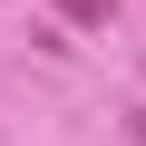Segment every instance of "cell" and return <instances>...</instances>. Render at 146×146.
Instances as JSON below:
<instances>
[{
    "mask_svg": "<svg viewBox=\"0 0 146 146\" xmlns=\"http://www.w3.org/2000/svg\"><path fill=\"white\" fill-rule=\"evenodd\" d=\"M58 20H78V29H107V20H117V0H58Z\"/></svg>",
    "mask_w": 146,
    "mask_h": 146,
    "instance_id": "cell-1",
    "label": "cell"
}]
</instances>
